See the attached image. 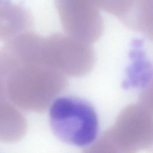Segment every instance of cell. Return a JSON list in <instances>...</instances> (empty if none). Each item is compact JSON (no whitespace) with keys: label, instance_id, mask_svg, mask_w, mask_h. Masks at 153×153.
<instances>
[{"label":"cell","instance_id":"52a82bcc","mask_svg":"<svg viewBox=\"0 0 153 153\" xmlns=\"http://www.w3.org/2000/svg\"><path fill=\"white\" fill-rule=\"evenodd\" d=\"M32 22L26 8L10 0H0V40L8 42L27 32Z\"/></svg>","mask_w":153,"mask_h":153},{"label":"cell","instance_id":"8992f818","mask_svg":"<svg viewBox=\"0 0 153 153\" xmlns=\"http://www.w3.org/2000/svg\"><path fill=\"white\" fill-rule=\"evenodd\" d=\"M26 129V119L8 98L4 79L0 75V141L17 142L23 137Z\"/></svg>","mask_w":153,"mask_h":153},{"label":"cell","instance_id":"9c48e42d","mask_svg":"<svg viewBox=\"0 0 153 153\" xmlns=\"http://www.w3.org/2000/svg\"><path fill=\"white\" fill-rule=\"evenodd\" d=\"M136 42L132 50V62L127 71L124 86L143 88L153 78L152 66L143 52L141 44Z\"/></svg>","mask_w":153,"mask_h":153},{"label":"cell","instance_id":"ba28073f","mask_svg":"<svg viewBox=\"0 0 153 153\" xmlns=\"http://www.w3.org/2000/svg\"><path fill=\"white\" fill-rule=\"evenodd\" d=\"M122 23L153 41V0H136Z\"/></svg>","mask_w":153,"mask_h":153},{"label":"cell","instance_id":"8fae6325","mask_svg":"<svg viewBox=\"0 0 153 153\" xmlns=\"http://www.w3.org/2000/svg\"><path fill=\"white\" fill-rule=\"evenodd\" d=\"M139 99V103L153 115V78L141 88Z\"/></svg>","mask_w":153,"mask_h":153},{"label":"cell","instance_id":"30bf717a","mask_svg":"<svg viewBox=\"0 0 153 153\" xmlns=\"http://www.w3.org/2000/svg\"><path fill=\"white\" fill-rule=\"evenodd\" d=\"M99 9L116 16L121 22L128 14L136 0H91Z\"/></svg>","mask_w":153,"mask_h":153},{"label":"cell","instance_id":"6da1fadb","mask_svg":"<svg viewBox=\"0 0 153 153\" xmlns=\"http://www.w3.org/2000/svg\"><path fill=\"white\" fill-rule=\"evenodd\" d=\"M7 94L19 109L41 112L67 86L65 75L49 66L22 62L3 75Z\"/></svg>","mask_w":153,"mask_h":153},{"label":"cell","instance_id":"7a4b0ae2","mask_svg":"<svg viewBox=\"0 0 153 153\" xmlns=\"http://www.w3.org/2000/svg\"><path fill=\"white\" fill-rule=\"evenodd\" d=\"M153 146V115L140 103L124 108L113 126L85 151L91 153H132Z\"/></svg>","mask_w":153,"mask_h":153},{"label":"cell","instance_id":"3957f363","mask_svg":"<svg viewBox=\"0 0 153 153\" xmlns=\"http://www.w3.org/2000/svg\"><path fill=\"white\" fill-rule=\"evenodd\" d=\"M49 120L55 135L68 144L87 146L96 139L97 115L94 108L84 100L71 96L57 98L50 108Z\"/></svg>","mask_w":153,"mask_h":153},{"label":"cell","instance_id":"277c9868","mask_svg":"<svg viewBox=\"0 0 153 153\" xmlns=\"http://www.w3.org/2000/svg\"><path fill=\"white\" fill-rule=\"evenodd\" d=\"M95 53L91 44L68 35L56 33L46 38L41 36L37 62L72 76L88 74L95 63Z\"/></svg>","mask_w":153,"mask_h":153},{"label":"cell","instance_id":"5b68a950","mask_svg":"<svg viewBox=\"0 0 153 153\" xmlns=\"http://www.w3.org/2000/svg\"><path fill=\"white\" fill-rule=\"evenodd\" d=\"M55 5L67 35L90 44L102 36L103 21L91 0H55Z\"/></svg>","mask_w":153,"mask_h":153}]
</instances>
